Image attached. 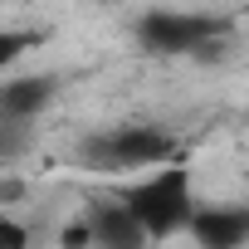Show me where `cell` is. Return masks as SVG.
<instances>
[{"label":"cell","mask_w":249,"mask_h":249,"mask_svg":"<svg viewBox=\"0 0 249 249\" xmlns=\"http://www.w3.org/2000/svg\"><path fill=\"white\" fill-rule=\"evenodd\" d=\"M117 205L137 220V230L147 234V244H152V239H166V234H176V230L191 225V210H196L191 176H186L181 166H171V171H152V176L137 181L132 191H122Z\"/></svg>","instance_id":"obj_1"},{"label":"cell","mask_w":249,"mask_h":249,"mask_svg":"<svg viewBox=\"0 0 249 249\" xmlns=\"http://www.w3.org/2000/svg\"><path fill=\"white\" fill-rule=\"evenodd\" d=\"M176 157V142L157 127H122L112 137H98L88 147V161L103 171H142V166H166Z\"/></svg>","instance_id":"obj_2"},{"label":"cell","mask_w":249,"mask_h":249,"mask_svg":"<svg viewBox=\"0 0 249 249\" xmlns=\"http://www.w3.org/2000/svg\"><path fill=\"white\" fill-rule=\"evenodd\" d=\"M142 44L157 54H210V44L225 35L220 20L210 15H181V10H157L137 25Z\"/></svg>","instance_id":"obj_3"},{"label":"cell","mask_w":249,"mask_h":249,"mask_svg":"<svg viewBox=\"0 0 249 249\" xmlns=\"http://www.w3.org/2000/svg\"><path fill=\"white\" fill-rule=\"evenodd\" d=\"M54 103V78L49 73H15L0 83V122L25 127L30 117H39Z\"/></svg>","instance_id":"obj_4"},{"label":"cell","mask_w":249,"mask_h":249,"mask_svg":"<svg viewBox=\"0 0 249 249\" xmlns=\"http://www.w3.org/2000/svg\"><path fill=\"white\" fill-rule=\"evenodd\" d=\"M200 249H239L249 239V210L239 205H215V210H191V225Z\"/></svg>","instance_id":"obj_5"},{"label":"cell","mask_w":249,"mask_h":249,"mask_svg":"<svg viewBox=\"0 0 249 249\" xmlns=\"http://www.w3.org/2000/svg\"><path fill=\"white\" fill-rule=\"evenodd\" d=\"M83 225H88V249H147V234L122 205H103Z\"/></svg>","instance_id":"obj_6"},{"label":"cell","mask_w":249,"mask_h":249,"mask_svg":"<svg viewBox=\"0 0 249 249\" xmlns=\"http://www.w3.org/2000/svg\"><path fill=\"white\" fill-rule=\"evenodd\" d=\"M0 249H30V225L15 215H0Z\"/></svg>","instance_id":"obj_7"},{"label":"cell","mask_w":249,"mask_h":249,"mask_svg":"<svg viewBox=\"0 0 249 249\" xmlns=\"http://www.w3.org/2000/svg\"><path fill=\"white\" fill-rule=\"evenodd\" d=\"M20 54H25V39H20V35H10V30H0V73H5Z\"/></svg>","instance_id":"obj_8"},{"label":"cell","mask_w":249,"mask_h":249,"mask_svg":"<svg viewBox=\"0 0 249 249\" xmlns=\"http://www.w3.org/2000/svg\"><path fill=\"white\" fill-rule=\"evenodd\" d=\"M20 147V127H15V122H0V157H10Z\"/></svg>","instance_id":"obj_9"},{"label":"cell","mask_w":249,"mask_h":249,"mask_svg":"<svg viewBox=\"0 0 249 249\" xmlns=\"http://www.w3.org/2000/svg\"><path fill=\"white\" fill-rule=\"evenodd\" d=\"M0 200H25V181H5L0 186Z\"/></svg>","instance_id":"obj_10"}]
</instances>
